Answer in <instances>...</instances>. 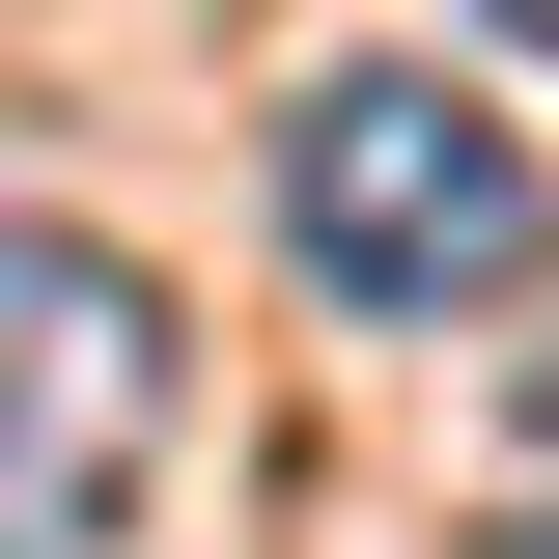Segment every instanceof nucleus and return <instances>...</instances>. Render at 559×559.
<instances>
[{
  "mask_svg": "<svg viewBox=\"0 0 559 559\" xmlns=\"http://www.w3.org/2000/svg\"><path fill=\"white\" fill-rule=\"evenodd\" d=\"M280 224H308L336 308H476V280H532V140L448 57H336L280 112Z\"/></svg>",
  "mask_w": 559,
  "mask_h": 559,
  "instance_id": "1",
  "label": "nucleus"
},
{
  "mask_svg": "<svg viewBox=\"0 0 559 559\" xmlns=\"http://www.w3.org/2000/svg\"><path fill=\"white\" fill-rule=\"evenodd\" d=\"M168 448V280L84 224H0V559H84Z\"/></svg>",
  "mask_w": 559,
  "mask_h": 559,
  "instance_id": "2",
  "label": "nucleus"
}]
</instances>
